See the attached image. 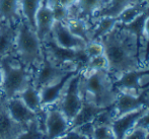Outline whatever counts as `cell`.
<instances>
[{"label": "cell", "mask_w": 149, "mask_h": 139, "mask_svg": "<svg viewBox=\"0 0 149 139\" xmlns=\"http://www.w3.org/2000/svg\"><path fill=\"white\" fill-rule=\"evenodd\" d=\"M98 41L102 43L104 54L108 59V71L115 80L128 71L142 67L136 57L135 38L130 33L115 26Z\"/></svg>", "instance_id": "cell-1"}, {"label": "cell", "mask_w": 149, "mask_h": 139, "mask_svg": "<svg viewBox=\"0 0 149 139\" xmlns=\"http://www.w3.org/2000/svg\"><path fill=\"white\" fill-rule=\"evenodd\" d=\"M114 81L108 70L82 69L79 80L81 96L98 107H110L116 102L119 94L114 87Z\"/></svg>", "instance_id": "cell-2"}, {"label": "cell", "mask_w": 149, "mask_h": 139, "mask_svg": "<svg viewBox=\"0 0 149 139\" xmlns=\"http://www.w3.org/2000/svg\"><path fill=\"white\" fill-rule=\"evenodd\" d=\"M0 67L2 70V84L0 96L4 101L17 96L31 82V69L24 66L14 55H7L0 58Z\"/></svg>", "instance_id": "cell-3"}, {"label": "cell", "mask_w": 149, "mask_h": 139, "mask_svg": "<svg viewBox=\"0 0 149 139\" xmlns=\"http://www.w3.org/2000/svg\"><path fill=\"white\" fill-rule=\"evenodd\" d=\"M14 55L24 66L30 69L36 68L43 58V43L38 37L36 29L24 18H22L16 26Z\"/></svg>", "instance_id": "cell-4"}, {"label": "cell", "mask_w": 149, "mask_h": 139, "mask_svg": "<svg viewBox=\"0 0 149 139\" xmlns=\"http://www.w3.org/2000/svg\"><path fill=\"white\" fill-rule=\"evenodd\" d=\"M43 46L50 58L60 66H72L83 69L89 60L84 49H67L60 47L53 41L51 36L43 42Z\"/></svg>", "instance_id": "cell-5"}, {"label": "cell", "mask_w": 149, "mask_h": 139, "mask_svg": "<svg viewBox=\"0 0 149 139\" xmlns=\"http://www.w3.org/2000/svg\"><path fill=\"white\" fill-rule=\"evenodd\" d=\"M74 69H77V67L60 66L57 63H55L50 58L43 46V58L40 64L36 67V72L31 77V82L36 87L40 89L43 86L58 81L66 73Z\"/></svg>", "instance_id": "cell-6"}, {"label": "cell", "mask_w": 149, "mask_h": 139, "mask_svg": "<svg viewBox=\"0 0 149 139\" xmlns=\"http://www.w3.org/2000/svg\"><path fill=\"white\" fill-rule=\"evenodd\" d=\"M81 70L69 79L60 101L56 104V106L67 118L69 123L79 112L83 103V98L81 96L80 90H79Z\"/></svg>", "instance_id": "cell-7"}, {"label": "cell", "mask_w": 149, "mask_h": 139, "mask_svg": "<svg viewBox=\"0 0 149 139\" xmlns=\"http://www.w3.org/2000/svg\"><path fill=\"white\" fill-rule=\"evenodd\" d=\"M149 87L142 89L138 94H133L130 92H119L117 100L115 102V109H116V116L115 118L121 117L132 111L138 110L142 107L149 108L148 101Z\"/></svg>", "instance_id": "cell-8"}, {"label": "cell", "mask_w": 149, "mask_h": 139, "mask_svg": "<svg viewBox=\"0 0 149 139\" xmlns=\"http://www.w3.org/2000/svg\"><path fill=\"white\" fill-rule=\"evenodd\" d=\"M45 132L47 139H57L69 130V121L57 106L46 108Z\"/></svg>", "instance_id": "cell-9"}, {"label": "cell", "mask_w": 149, "mask_h": 139, "mask_svg": "<svg viewBox=\"0 0 149 139\" xmlns=\"http://www.w3.org/2000/svg\"><path fill=\"white\" fill-rule=\"evenodd\" d=\"M149 17V5L143 12L137 15L133 20L127 24L118 22L116 24V28L130 33L134 38L136 42V57L138 62L143 67V62L141 60V49L143 48V40L145 39V24L146 20Z\"/></svg>", "instance_id": "cell-10"}, {"label": "cell", "mask_w": 149, "mask_h": 139, "mask_svg": "<svg viewBox=\"0 0 149 139\" xmlns=\"http://www.w3.org/2000/svg\"><path fill=\"white\" fill-rule=\"evenodd\" d=\"M81 70V68H77L74 70L69 71L68 73L64 75L62 78H60L58 81L51 84H48L43 87L40 88V96H41V103L43 109L49 108L51 106H55L60 101L61 96L63 94L65 87L68 83L69 79L75 75L77 72Z\"/></svg>", "instance_id": "cell-11"}, {"label": "cell", "mask_w": 149, "mask_h": 139, "mask_svg": "<svg viewBox=\"0 0 149 139\" xmlns=\"http://www.w3.org/2000/svg\"><path fill=\"white\" fill-rule=\"evenodd\" d=\"M51 38L58 46L67 49H84L86 42L70 31L66 22L55 20L51 31Z\"/></svg>", "instance_id": "cell-12"}, {"label": "cell", "mask_w": 149, "mask_h": 139, "mask_svg": "<svg viewBox=\"0 0 149 139\" xmlns=\"http://www.w3.org/2000/svg\"><path fill=\"white\" fill-rule=\"evenodd\" d=\"M145 75H149V68H139L132 71H128V72L122 74L119 78H117L114 81V87L118 92H125L133 94H138L140 90L149 87V83L145 84V85H141V83H140V79Z\"/></svg>", "instance_id": "cell-13"}, {"label": "cell", "mask_w": 149, "mask_h": 139, "mask_svg": "<svg viewBox=\"0 0 149 139\" xmlns=\"http://www.w3.org/2000/svg\"><path fill=\"white\" fill-rule=\"evenodd\" d=\"M4 106H5V110L10 119L14 123L18 124L22 127L37 119L41 114H37L31 111V109H29L18 96H14L8 101H4Z\"/></svg>", "instance_id": "cell-14"}, {"label": "cell", "mask_w": 149, "mask_h": 139, "mask_svg": "<svg viewBox=\"0 0 149 139\" xmlns=\"http://www.w3.org/2000/svg\"><path fill=\"white\" fill-rule=\"evenodd\" d=\"M54 22H55V17L49 0H43L41 7L36 14V33L42 43L51 36Z\"/></svg>", "instance_id": "cell-15"}, {"label": "cell", "mask_w": 149, "mask_h": 139, "mask_svg": "<svg viewBox=\"0 0 149 139\" xmlns=\"http://www.w3.org/2000/svg\"><path fill=\"white\" fill-rule=\"evenodd\" d=\"M148 110L149 108L147 107H142L138 110L132 111L121 117L115 118L111 124V127L116 136V139H124L126 134L134 128L139 118H141Z\"/></svg>", "instance_id": "cell-16"}, {"label": "cell", "mask_w": 149, "mask_h": 139, "mask_svg": "<svg viewBox=\"0 0 149 139\" xmlns=\"http://www.w3.org/2000/svg\"><path fill=\"white\" fill-rule=\"evenodd\" d=\"M108 107H98L92 102L83 98V103L81 109L79 110L78 113L76 114L74 118L70 121L69 125V130L75 129L83 124L90 123L96 118V116L102 111H104ZM68 130V131H69Z\"/></svg>", "instance_id": "cell-17"}, {"label": "cell", "mask_w": 149, "mask_h": 139, "mask_svg": "<svg viewBox=\"0 0 149 139\" xmlns=\"http://www.w3.org/2000/svg\"><path fill=\"white\" fill-rule=\"evenodd\" d=\"M108 3V0H77L74 5L76 12L71 17H77L90 22L95 14L100 12Z\"/></svg>", "instance_id": "cell-18"}, {"label": "cell", "mask_w": 149, "mask_h": 139, "mask_svg": "<svg viewBox=\"0 0 149 139\" xmlns=\"http://www.w3.org/2000/svg\"><path fill=\"white\" fill-rule=\"evenodd\" d=\"M22 18L20 0H0V22L16 26Z\"/></svg>", "instance_id": "cell-19"}, {"label": "cell", "mask_w": 149, "mask_h": 139, "mask_svg": "<svg viewBox=\"0 0 149 139\" xmlns=\"http://www.w3.org/2000/svg\"><path fill=\"white\" fill-rule=\"evenodd\" d=\"M16 26L0 22V58L11 54L14 55Z\"/></svg>", "instance_id": "cell-20"}, {"label": "cell", "mask_w": 149, "mask_h": 139, "mask_svg": "<svg viewBox=\"0 0 149 139\" xmlns=\"http://www.w3.org/2000/svg\"><path fill=\"white\" fill-rule=\"evenodd\" d=\"M18 98L26 104V106L35 113L40 114L45 109H43L41 103V96H40V90L31 82L24 88L22 92L18 94Z\"/></svg>", "instance_id": "cell-21"}, {"label": "cell", "mask_w": 149, "mask_h": 139, "mask_svg": "<svg viewBox=\"0 0 149 139\" xmlns=\"http://www.w3.org/2000/svg\"><path fill=\"white\" fill-rule=\"evenodd\" d=\"M137 0H108L107 5L95 14L93 20L102 17V16H111V17H118L120 14L127 7L134 4Z\"/></svg>", "instance_id": "cell-22"}, {"label": "cell", "mask_w": 149, "mask_h": 139, "mask_svg": "<svg viewBox=\"0 0 149 139\" xmlns=\"http://www.w3.org/2000/svg\"><path fill=\"white\" fill-rule=\"evenodd\" d=\"M96 20L97 22H95L94 27L90 29V41H98L102 36L112 31L119 22L118 17H111V16H102Z\"/></svg>", "instance_id": "cell-23"}, {"label": "cell", "mask_w": 149, "mask_h": 139, "mask_svg": "<svg viewBox=\"0 0 149 139\" xmlns=\"http://www.w3.org/2000/svg\"><path fill=\"white\" fill-rule=\"evenodd\" d=\"M43 0H20L22 18L29 22V24L36 29V14L41 7Z\"/></svg>", "instance_id": "cell-24"}, {"label": "cell", "mask_w": 149, "mask_h": 139, "mask_svg": "<svg viewBox=\"0 0 149 139\" xmlns=\"http://www.w3.org/2000/svg\"><path fill=\"white\" fill-rule=\"evenodd\" d=\"M14 139H47L45 131L40 126L39 117L22 128Z\"/></svg>", "instance_id": "cell-25"}, {"label": "cell", "mask_w": 149, "mask_h": 139, "mask_svg": "<svg viewBox=\"0 0 149 139\" xmlns=\"http://www.w3.org/2000/svg\"><path fill=\"white\" fill-rule=\"evenodd\" d=\"M66 24L74 35L83 39L86 43L90 42V29H91V27L88 26V22L86 20L77 17H70L66 22Z\"/></svg>", "instance_id": "cell-26"}, {"label": "cell", "mask_w": 149, "mask_h": 139, "mask_svg": "<svg viewBox=\"0 0 149 139\" xmlns=\"http://www.w3.org/2000/svg\"><path fill=\"white\" fill-rule=\"evenodd\" d=\"M149 5L148 0H141V1H136L134 4L127 7L121 14L118 16L119 22L122 24H127L133 20L137 15H139L141 12H143Z\"/></svg>", "instance_id": "cell-27"}, {"label": "cell", "mask_w": 149, "mask_h": 139, "mask_svg": "<svg viewBox=\"0 0 149 139\" xmlns=\"http://www.w3.org/2000/svg\"><path fill=\"white\" fill-rule=\"evenodd\" d=\"M109 62L104 54L98 56H94L89 58L88 62L86 63L83 69H88V70H108Z\"/></svg>", "instance_id": "cell-28"}, {"label": "cell", "mask_w": 149, "mask_h": 139, "mask_svg": "<svg viewBox=\"0 0 149 139\" xmlns=\"http://www.w3.org/2000/svg\"><path fill=\"white\" fill-rule=\"evenodd\" d=\"M92 139H116V136L110 125H94Z\"/></svg>", "instance_id": "cell-29"}, {"label": "cell", "mask_w": 149, "mask_h": 139, "mask_svg": "<svg viewBox=\"0 0 149 139\" xmlns=\"http://www.w3.org/2000/svg\"><path fill=\"white\" fill-rule=\"evenodd\" d=\"M84 51L87 54L88 58H91V57L104 54V47L100 41H90L86 44Z\"/></svg>", "instance_id": "cell-30"}, {"label": "cell", "mask_w": 149, "mask_h": 139, "mask_svg": "<svg viewBox=\"0 0 149 139\" xmlns=\"http://www.w3.org/2000/svg\"><path fill=\"white\" fill-rule=\"evenodd\" d=\"M147 132V130L143 129V128L134 127L131 131L126 134L124 139H145Z\"/></svg>", "instance_id": "cell-31"}, {"label": "cell", "mask_w": 149, "mask_h": 139, "mask_svg": "<svg viewBox=\"0 0 149 139\" xmlns=\"http://www.w3.org/2000/svg\"><path fill=\"white\" fill-rule=\"evenodd\" d=\"M57 139H89V138L86 137L85 135H83V134H81L76 129H72L67 131L64 135H62L61 137Z\"/></svg>", "instance_id": "cell-32"}, {"label": "cell", "mask_w": 149, "mask_h": 139, "mask_svg": "<svg viewBox=\"0 0 149 139\" xmlns=\"http://www.w3.org/2000/svg\"><path fill=\"white\" fill-rule=\"evenodd\" d=\"M145 40H146V50H145V59H144L143 67H146L149 63V17L145 24Z\"/></svg>", "instance_id": "cell-33"}, {"label": "cell", "mask_w": 149, "mask_h": 139, "mask_svg": "<svg viewBox=\"0 0 149 139\" xmlns=\"http://www.w3.org/2000/svg\"><path fill=\"white\" fill-rule=\"evenodd\" d=\"M134 127H138V128H143V129L149 131V110L142 116L141 118H139L137 122H136L135 126Z\"/></svg>", "instance_id": "cell-34"}, {"label": "cell", "mask_w": 149, "mask_h": 139, "mask_svg": "<svg viewBox=\"0 0 149 139\" xmlns=\"http://www.w3.org/2000/svg\"><path fill=\"white\" fill-rule=\"evenodd\" d=\"M55 2H57L58 4L62 5L63 7H66V8H71L74 7V5L77 3V0H54Z\"/></svg>", "instance_id": "cell-35"}, {"label": "cell", "mask_w": 149, "mask_h": 139, "mask_svg": "<svg viewBox=\"0 0 149 139\" xmlns=\"http://www.w3.org/2000/svg\"><path fill=\"white\" fill-rule=\"evenodd\" d=\"M2 70H1V67H0V90H1V84H2Z\"/></svg>", "instance_id": "cell-36"}, {"label": "cell", "mask_w": 149, "mask_h": 139, "mask_svg": "<svg viewBox=\"0 0 149 139\" xmlns=\"http://www.w3.org/2000/svg\"><path fill=\"white\" fill-rule=\"evenodd\" d=\"M145 139H149V131L147 132V134H146V137H145Z\"/></svg>", "instance_id": "cell-37"}, {"label": "cell", "mask_w": 149, "mask_h": 139, "mask_svg": "<svg viewBox=\"0 0 149 139\" xmlns=\"http://www.w3.org/2000/svg\"><path fill=\"white\" fill-rule=\"evenodd\" d=\"M137 1H141V0H137Z\"/></svg>", "instance_id": "cell-38"}]
</instances>
